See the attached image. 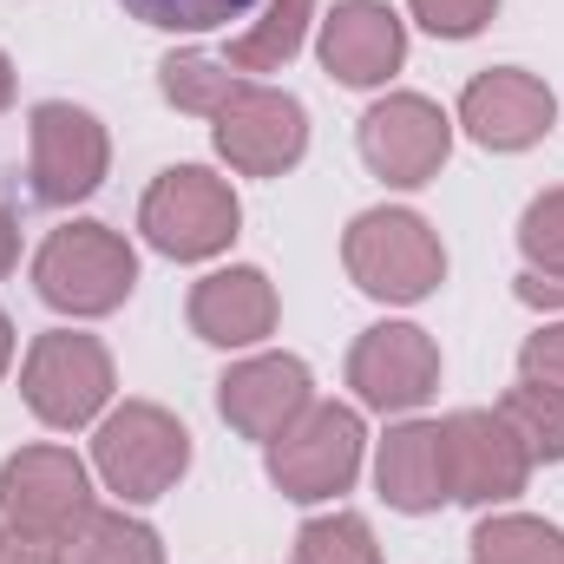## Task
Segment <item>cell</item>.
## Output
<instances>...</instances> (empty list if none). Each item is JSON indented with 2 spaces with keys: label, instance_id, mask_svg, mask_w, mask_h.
<instances>
[{
  "label": "cell",
  "instance_id": "cell-18",
  "mask_svg": "<svg viewBox=\"0 0 564 564\" xmlns=\"http://www.w3.org/2000/svg\"><path fill=\"white\" fill-rule=\"evenodd\" d=\"M308 20H315V0H263L243 26H237V40H230V66L250 79V73H282L295 53H302V40H308Z\"/></svg>",
  "mask_w": 564,
  "mask_h": 564
},
{
  "label": "cell",
  "instance_id": "cell-7",
  "mask_svg": "<svg viewBox=\"0 0 564 564\" xmlns=\"http://www.w3.org/2000/svg\"><path fill=\"white\" fill-rule=\"evenodd\" d=\"M20 394L33 408V421L59 426H86L106 401H112V355L99 335H73V328H53L26 348L20 361Z\"/></svg>",
  "mask_w": 564,
  "mask_h": 564
},
{
  "label": "cell",
  "instance_id": "cell-5",
  "mask_svg": "<svg viewBox=\"0 0 564 564\" xmlns=\"http://www.w3.org/2000/svg\"><path fill=\"white\" fill-rule=\"evenodd\" d=\"M93 512H99L93 506V473L66 446H20L0 466V519H7V532L73 545Z\"/></svg>",
  "mask_w": 564,
  "mask_h": 564
},
{
  "label": "cell",
  "instance_id": "cell-23",
  "mask_svg": "<svg viewBox=\"0 0 564 564\" xmlns=\"http://www.w3.org/2000/svg\"><path fill=\"white\" fill-rule=\"evenodd\" d=\"M295 564H381V545L361 512H328L295 532Z\"/></svg>",
  "mask_w": 564,
  "mask_h": 564
},
{
  "label": "cell",
  "instance_id": "cell-32",
  "mask_svg": "<svg viewBox=\"0 0 564 564\" xmlns=\"http://www.w3.org/2000/svg\"><path fill=\"white\" fill-rule=\"evenodd\" d=\"M7 361H13V322L0 315V375H7Z\"/></svg>",
  "mask_w": 564,
  "mask_h": 564
},
{
  "label": "cell",
  "instance_id": "cell-29",
  "mask_svg": "<svg viewBox=\"0 0 564 564\" xmlns=\"http://www.w3.org/2000/svg\"><path fill=\"white\" fill-rule=\"evenodd\" d=\"M519 302H532V308H564V276H519Z\"/></svg>",
  "mask_w": 564,
  "mask_h": 564
},
{
  "label": "cell",
  "instance_id": "cell-9",
  "mask_svg": "<svg viewBox=\"0 0 564 564\" xmlns=\"http://www.w3.org/2000/svg\"><path fill=\"white\" fill-rule=\"evenodd\" d=\"M210 139H217V158L243 177H282L302 164L308 151V112L295 93H276V86H257L243 79L217 119H210Z\"/></svg>",
  "mask_w": 564,
  "mask_h": 564
},
{
  "label": "cell",
  "instance_id": "cell-10",
  "mask_svg": "<svg viewBox=\"0 0 564 564\" xmlns=\"http://www.w3.org/2000/svg\"><path fill=\"white\" fill-rule=\"evenodd\" d=\"M440 446H446V492L459 506H506L525 492L532 459L519 446V433L499 421V408H459L440 421Z\"/></svg>",
  "mask_w": 564,
  "mask_h": 564
},
{
  "label": "cell",
  "instance_id": "cell-6",
  "mask_svg": "<svg viewBox=\"0 0 564 564\" xmlns=\"http://www.w3.org/2000/svg\"><path fill=\"white\" fill-rule=\"evenodd\" d=\"M361 440L368 433H361L355 408L308 401L302 421L282 426L276 440H270V479H276V492L295 499V506H322V499L348 492L355 473H361Z\"/></svg>",
  "mask_w": 564,
  "mask_h": 564
},
{
  "label": "cell",
  "instance_id": "cell-11",
  "mask_svg": "<svg viewBox=\"0 0 564 564\" xmlns=\"http://www.w3.org/2000/svg\"><path fill=\"white\" fill-rule=\"evenodd\" d=\"M348 388L375 414H414L440 388V348L414 322H381L348 348Z\"/></svg>",
  "mask_w": 564,
  "mask_h": 564
},
{
  "label": "cell",
  "instance_id": "cell-4",
  "mask_svg": "<svg viewBox=\"0 0 564 564\" xmlns=\"http://www.w3.org/2000/svg\"><path fill=\"white\" fill-rule=\"evenodd\" d=\"M93 466H99V479L126 506H151V499H164L191 473V433L158 401H126L119 414H106V426H99Z\"/></svg>",
  "mask_w": 564,
  "mask_h": 564
},
{
  "label": "cell",
  "instance_id": "cell-22",
  "mask_svg": "<svg viewBox=\"0 0 564 564\" xmlns=\"http://www.w3.org/2000/svg\"><path fill=\"white\" fill-rule=\"evenodd\" d=\"M499 421L519 433V446H525V459L539 466H558L564 459V401L558 394H545V388H532V381H519L506 401H499Z\"/></svg>",
  "mask_w": 564,
  "mask_h": 564
},
{
  "label": "cell",
  "instance_id": "cell-24",
  "mask_svg": "<svg viewBox=\"0 0 564 564\" xmlns=\"http://www.w3.org/2000/svg\"><path fill=\"white\" fill-rule=\"evenodd\" d=\"M119 7L158 33H217L230 20H250L263 0H119Z\"/></svg>",
  "mask_w": 564,
  "mask_h": 564
},
{
  "label": "cell",
  "instance_id": "cell-20",
  "mask_svg": "<svg viewBox=\"0 0 564 564\" xmlns=\"http://www.w3.org/2000/svg\"><path fill=\"white\" fill-rule=\"evenodd\" d=\"M473 564H564V532L525 512H499L473 525Z\"/></svg>",
  "mask_w": 564,
  "mask_h": 564
},
{
  "label": "cell",
  "instance_id": "cell-28",
  "mask_svg": "<svg viewBox=\"0 0 564 564\" xmlns=\"http://www.w3.org/2000/svg\"><path fill=\"white\" fill-rule=\"evenodd\" d=\"M0 564H66V558H59V545H46V539L7 532V539H0Z\"/></svg>",
  "mask_w": 564,
  "mask_h": 564
},
{
  "label": "cell",
  "instance_id": "cell-26",
  "mask_svg": "<svg viewBox=\"0 0 564 564\" xmlns=\"http://www.w3.org/2000/svg\"><path fill=\"white\" fill-rule=\"evenodd\" d=\"M408 7H414V20L433 40H473L499 13V0H408Z\"/></svg>",
  "mask_w": 564,
  "mask_h": 564
},
{
  "label": "cell",
  "instance_id": "cell-2",
  "mask_svg": "<svg viewBox=\"0 0 564 564\" xmlns=\"http://www.w3.org/2000/svg\"><path fill=\"white\" fill-rule=\"evenodd\" d=\"M341 263H348V282L375 302H426L440 276H446V250L433 237L421 210H361L341 237Z\"/></svg>",
  "mask_w": 564,
  "mask_h": 564
},
{
  "label": "cell",
  "instance_id": "cell-8",
  "mask_svg": "<svg viewBox=\"0 0 564 564\" xmlns=\"http://www.w3.org/2000/svg\"><path fill=\"white\" fill-rule=\"evenodd\" d=\"M106 164H112V139L86 106H66V99L33 106V119H26V177H33L40 204H53V210L86 204L106 184Z\"/></svg>",
  "mask_w": 564,
  "mask_h": 564
},
{
  "label": "cell",
  "instance_id": "cell-1",
  "mask_svg": "<svg viewBox=\"0 0 564 564\" xmlns=\"http://www.w3.org/2000/svg\"><path fill=\"white\" fill-rule=\"evenodd\" d=\"M237 224H243L237 191L217 171H204V164L158 171L151 191H144V204H139L144 243L158 257H171V263H210V257H224L237 243Z\"/></svg>",
  "mask_w": 564,
  "mask_h": 564
},
{
  "label": "cell",
  "instance_id": "cell-13",
  "mask_svg": "<svg viewBox=\"0 0 564 564\" xmlns=\"http://www.w3.org/2000/svg\"><path fill=\"white\" fill-rule=\"evenodd\" d=\"M552 119H558L552 86L539 73H519V66H492L459 93V126L486 151H525L552 132Z\"/></svg>",
  "mask_w": 564,
  "mask_h": 564
},
{
  "label": "cell",
  "instance_id": "cell-21",
  "mask_svg": "<svg viewBox=\"0 0 564 564\" xmlns=\"http://www.w3.org/2000/svg\"><path fill=\"white\" fill-rule=\"evenodd\" d=\"M66 564H164V545L132 512H93L66 545Z\"/></svg>",
  "mask_w": 564,
  "mask_h": 564
},
{
  "label": "cell",
  "instance_id": "cell-27",
  "mask_svg": "<svg viewBox=\"0 0 564 564\" xmlns=\"http://www.w3.org/2000/svg\"><path fill=\"white\" fill-rule=\"evenodd\" d=\"M519 381H532V388H545V394L564 401V322L539 328V335L519 348Z\"/></svg>",
  "mask_w": 564,
  "mask_h": 564
},
{
  "label": "cell",
  "instance_id": "cell-16",
  "mask_svg": "<svg viewBox=\"0 0 564 564\" xmlns=\"http://www.w3.org/2000/svg\"><path fill=\"white\" fill-rule=\"evenodd\" d=\"M276 328V282L250 263L210 270L191 289V335L210 348H257Z\"/></svg>",
  "mask_w": 564,
  "mask_h": 564
},
{
  "label": "cell",
  "instance_id": "cell-12",
  "mask_svg": "<svg viewBox=\"0 0 564 564\" xmlns=\"http://www.w3.org/2000/svg\"><path fill=\"white\" fill-rule=\"evenodd\" d=\"M446 151H453V119L433 99H421V93H388L361 119V164L375 177L401 184V191L433 184L440 164H446Z\"/></svg>",
  "mask_w": 564,
  "mask_h": 564
},
{
  "label": "cell",
  "instance_id": "cell-31",
  "mask_svg": "<svg viewBox=\"0 0 564 564\" xmlns=\"http://www.w3.org/2000/svg\"><path fill=\"white\" fill-rule=\"evenodd\" d=\"M7 106H13V59L0 53V112H7Z\"/></svg>",
  "mask_w": 564,
  "mask_h": 564
},
{
  "label": "cell",
  "instance_id": "cell-14",
  "mask_svg": "<svg viewBox=\"0 0 564 564\" xmlns=\"http://www.w3.org/2000/svg\"><path fill=\"white\" fill-rule=\"evenodd\" d=\"M408 59V20L388 0H335V13L322 20V66L328 79L368 93L388 86Z\"/></svg>",
  "mask_w": 564,
  "mask_h": 564
},
{
  "label": "cell",
  "instance_id": "cell-19",
  "mask_svg": "<svg viewBox=\"0 0 564 564\" xmlns=\"http://www.w3.org/2000/svg\"><path fill=\"white\" fill-rule=\"evenodd\" d=\"M158 86L177 112H197V119H217V106L243 86V73L230 59H210V53H164L158 59Z\"/></svg>",
  "mask_w": 564,
  "mask_h": 564
},
{
  "label": "cell",
  "instance_id": "cell-17",
  "mask_svg": "<svg viewBox=\"0 0 564 564\" xmlns=\"http://www.w3.org/2000/svg\"><path fill=\"white\" fill-rule=\"evenodd\" d=\"M375 479H381V499L408 519L440 512L453 492H446V446H440V426L433 421H401L388 426L381 453H375Z\"/></svg>",
  "mask_w": 564,
  "mask_h": 564
},
{
  "label": "cell",
  "instance_id": "cell-30",
  "mask_svg": "<svg viewBox=\"0 0 564 564\" xmlns=\"http://www.w3.org/2000/svg\"><path fill=\"white\" fill-rule=\"evenodd\" d=\"M13 263H20V224H13V217L0 210V276H7Z\"/></svg>",
  "mask_w": 564,
  "mask_h": 564
},
{
  "label": "cell",
  "instance_id": "cell-3",
  "mask_svg": "<svg viewBox=\"0 0 564 564\" xmlns=\"http://www.w3.org/2000/svg\"><path fill=\"white\" fill-rule=\"evenodd\" d=\"M33 289L59 315H112L139 289V257L112 224H66L40 243Z\"/></svg>",
  "mask_w": 564,
  "mask_h": 564
},
{
  "label": "cell",
  "instance_id": "cell-15",
  "mask_svg": "<svg viewBox=\"0 0 564 564\" xmlns=\"http://www.w3.org/2000/svg\"><path fill=\"white\" fill-rule=\"evenodd\" d=\"M308 401H315V381H308V361H295V355H250L217 381V414L243 440H263V446L282 426L302 421Z\"/></svg>",
  "mask_w": 564,
  "mask_h": 564
},
{
  "label": "cell",
  "instance_id": "cell-25",
  "mask_svg": "<svg viewBox=\"0 0 564 564\" xmlns=\"http://www.w3.org/2000/svg\"><path fill=\"white\" fill-rule=\"evenodd\" d=\"M519 250H525V270L532 276H564V184L558 191H539L519 217Z\"/></svg>",
  "mask_w": 564,
  "mask_h": 564
}]
</instances>
